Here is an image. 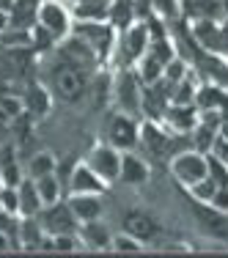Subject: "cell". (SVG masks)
<instances>
[{"instance_id": "4", "label": "cell", "mask_w": 228, "mask_h": 258, "mask_svg": "<svg viewBox=\"0 0 228 258\" xmlns=\"http://www.w3.org/2000/svg\"><path fill=\"white\" fill-rule=\"evenodd\" d=\"M61 60L88 75V72H94V69H96V63H99V55H96L94 47L85 44V41L80 39V36L72 33L69 39H66L64 44H61Z\"/></svg>"}, {"instance_id": "2", "label": "cell", "mask_w": 228, "mask_h": 258, "mask_svg": "<svg viewBox=\"0 0 228 258\" xmlns=\"http://www.w3.org/2000/svg\"><path fill=\"white\" fill-rule=\"evenodd\" d=\"M140 138V126L129 113H116L107 121V143L116 146L119 151H132Z\"/></svg>"}, {"instance_id": "30", "label": "cell", "mask_w": 228, "mask_h": 258, "mask_svg": "<svg viewBox=\"0 0 228 258\" xmlns=\"http://www.w3.org/2000/svg\"><path fill=\"white\" fill-rule=\"evenodd\" d=\"M0 44L9 47V50H20V47H30V36L28 33H3Z\"/></svg>"}, {"instance_id": "34", "label": "cell", "mask_w": 228, "mask_h": 258, "mask_svg": "<svg viewBox=\"0 0 228 258\" xmlns=\"http://www.w3.org/2000/svg\"><path fill=\"white\" fill-rule=\"evenodd\" d=\"M6 20H9V17H6V9H0V30L6 28Z\"/></svg>"}, {"instance_id": "8", "label": "cell", "mask_w": 228, "mask_h": 258, "mask_svg": "<svg viewBox=\"0 0 228 258\" xmlns=\"http://www.w3.org/2000/svg\"><path fill=\"white\" fill-rule=\"evenodd\" d=\"M124 231L132 233L135 239H140V242L146 244V242H154V239L159 236V223L149 212H143V209H132L124 217Z\"/></svg>"}, {"instance_id": "27", "label": "cell", "mask_w": 228, "mask_h": 258, "mask_svg": "<svg viewBox=\"0 0 228 258\" xmlns=\"http://www.w3.org/2000/svg\"><path fill=\"white\" fill-rule=\"evenodd\" d=\"M0 209H3V212H11V214H20V189L6 184V187L0 189Z\"/></svg>"}, {"instance_id": "15", "label": "cell", "mask_w": 228, "mask_h": 258, "mask_svg": "<svg viewBox=\"0 0 228 258\" xmlns=\"http://www.w3.org/2000/svg\"><path fill=\"white\" fill-rule=\"evenodd\" d=\"M138 143H143L146 151H149V154H154V157H162L165 151H168V138H165V132H162L157 124H154V121H146V124L140 126Z\"/></svg>"}, {"instance_id": "9", "label": "cell", "mask_w": 228, "mask_h": 258, "mask_svg": "<svg viewBox=\"0 0 228 258\" xmlns=\"http://www.w3.org/2000/svg\"><path fill=\"white\" fill-rule=\"evenodd\" d=\"M39 25L47 28L55 39H58V36H66V30H69V14H66V9L61 3L47 0L39 9Z\"/></svg>"}, {"instance_id": "16", "label": "cell", "mask_w": 228, "mask_h": 258, "mask_svg": "<svg viewBox=\"0 0 228 258\" xmlns=\"http://www.w3.org/2000/svg\"><path fill=\"white\" fill-rule=\"evenodd\" d=\"M165 121H168L170 126L176 129V132H190V129H195V110H193V104H179L174 102L168 107V113H165Z\"/></svg>"}, {"instance_id": "13", "label": "cell", "mask_w": 228, "mask_h": 258, "mask_svg": "<svg viewBox=\"0 0 228 258\" xmlns=\"http://www.w3.org/2000/svg\"><path fill=\"white\" fill-rule=\"evenodd\" d=\"M80 239H83V244L91 250H107L110 242H113L107 225L99 223V217L88 220V223H80Z\"/></svg>"}, {"instance_id": "25", "label": "cell", "mask_w": 228, "mask_h": 258, "mask_svg": "<svg viewBox=\"0 0 228 258\" xmlns=\"http://www.w3.org/2000/svg\"><path fill=\"white\" fill-rule=\"evenodd\" d=\"M0 176H3V184H9V187H20V181L25 179L22 170H20V165L11 159V154H9V159L0 162Z\"/></svg>"}, {"instance_id": "19", "label": "cell", "mask_w": 228, "mask_h": 258, "mask_svg": "<svg viewBox=\"0 0 228 258\" xmlns=\"http://www.w3.org/2000/svg\"><path fill=\"white\" fill-rule=\"evenodd\" d=\"M33 181H36V189H39V198H41V204H44V206L58 204V201H61V181H58V176H55V173L41 176V179H33Z\"/></svg>"}, {"instance_id": "7", "label": "cell", "mask_w": 228, "mask_h": 258, "mask_svg": "<svg viewBox=\"0 0 228 258\" xmlns=\"http://www.w3.org/2000/svg\"><path fill=\"white\" fill-rule=\"evenodd\" d=\"M75 36H80L88 47H94L99 58H104L110 44H113V28L107 25V20H96V22H80L77 20Z\"/></svg>"}, {"instance_id": "17", "label": "cell", "mask_w": 228, "mask_h": 258, "mask_svg": "<svg viewBox=\"0 0 228 258\" xmlns=\"http://www.w3.org/2000/svg\"><path fill=\"white\" fill-rule=\"evenodd\" d=\"M22 102H25V113L44 115L47 110H50V104H52V96L47 94V88H41V85H30L28 94L22 96Z\"/></svg>"}, {"instance_id": "11", "label": "cell", "mask_w": 228, "mask_h": 258, "mask_svg": "<svg viewBox=\"0 0 228 258\" xmlns=\"http://www.w3.org/2000/svg\"><path fill=\"white\" fill-rule=\"evenodd\" d=\"M69 187L72 192H104L107 189V181L99 179V176L91 170L88 162H80L75 170H72V179H69Z\"/></svg>"}, {"instance_id": "26", "label": "cell", "mask_w": 228, "mask_h": 258, "mask_svg": "<svg viewBox=\"0 0 228 258\" xmlns=\"http://www.w3.org/2000/svg\"><path fill=\"white\" fill-rule=\"evenodd\" d=\"M195 33H198V39L203 41V44L209 41L212 47H220V41H223V30H217V25H214V22H209V20H201Z\"/></svg>"}, {"instance_id": "20", "label": "cell", "mask_w": 228, "mask_h": 258, "mask_svg": "<svg viewBox=\"0 0 228 258\" xmlns=\"http://www.w3.org/2000/svg\"><path fill=\"white\" fill-rule=\"evenodd\" d=\"M55 173V157L47 154V151H39L28 159V176L30 179H41V176Z\"/></svg>"}, {"instance_id": "10", "label": "cell", "mask_w": 228, "mask_h": 258, "mask_svg": "<svg viewBox=\"0 0 228 258\" xmlns=\"http://www.w3.org/2000/svg\"><path fill=\"white\" fill-rule=\"evenodd\" d=\"M66 204L77 217V223H88V220H96L102 214V201L96 192H72V198Z\"/></svg>"}, {"instance_id": "14", "label": "cell", "mask_w": 228, "mask_h": 258, "mask_svg": "<svg viewBox=\"0 0 228 258\" xmlns=\"http://www.w3.org/2000/svg\"><path fill=\"white\" fill-rule=\"evenodd\" d=\"M20 217H39L41 212V198H39V189H36V181L30 179H22L20 181Z\"/></svg>"}, {"instance_id": "28", "label": "cell", "mask_w": 228, "mask_h": 258, "mask_svg": "<svg viewBox=\"0 0 228 258\" xmlns=\"http://www.w3.org/2000/svg\"><path fill=\"white\" fill-rule=\"evenodd\" d=\"M206 168H209V176L220 184V187H228V168L223 165V159L217 157H206Z\"/></svg>"}, {"instance_id": "31", "label": "cell", "mask_w": 228, "mask_h": 258, "mask_svg": "<svg viewBox=\"0 0 228 258\" xmlns=\"http://www.w3.org/2000/svg\"><path fill=\"white\" fill-rule=\"evenodd\" d=\"M209 206H212L214 212H220V214H228V187H217V192L212 195Z\"/></svg>"}, {"instance_id": "24", "label": "cell", "mask_w": 228, "mask_h": 258, "mask_svg": "<svg viewBox=\"0 0 228 258\" xmlns=\"http://www.w3.org/2000/svg\"><path fill=\"white\" fill-rule=\"evenodd\" d=\"M217 187H220V184L214 181L212 176H206V179L195 181L193 187H190V192H193L195 201H201V204H209V201H212V195L217 192Z\"/></svg>"}, {"instance_id": "12", "label": "cell", "mask_w": 228, "mask_h": 258, "mask_svg": "<svg viewBox=\"0 0 228 258\" xmlns=\"http://www.w3.org/2000/svg\"><path fill=\"white\" fill-rule=\"evenodd\" d=\"M119 179L124 184H132V187L146 184L149 181V165H146V159H140L132 151H121V176Z\"/></svg>"}, {"instance_id": "33", "label": "cell", "mask_w": 228, "mask_h": 258, "mask_svg": "<svg viewBox=\"0 0 228 258\" xmlns=\"http://www.w3.org/2000/svg\"><path fill=\"white\" fill-rule=\"evenodd\" d=\"M6 250H11V239L6 231H0V253H6Z\"/></svg>"}, {"instance_id": "5", "label": "cell", "mask_w": 228, "mask_h": 258, "mask_svg": "<svg viewBox=\"0 0 228 258\" xmlns=\"http://www.w3.org/2000/svg\"><path fill=\"white\" fill-rule=\"evenodd\" d=\"M170 170H174V176L182 184H187V187H193L195 181L206 179L209 176V168H206V154L198 149L193 151H184V154H179L174 159V165H170Z\"/></svg>"}, {"instance_id": "23", "label": "cell", "mask_w": 228, "mask_h": 258, "mask_svg": "<svg viewBox=\"0 0 228 258\" xmlns=\"http://www.w3.org/2000/svg\"><path fill=\"white\" fill-rule=\"evenodd\" d=\"M110 247L116 250V253H140V250H143V242H140V239H135L132 233H119V236H113V242H110Z\"/></svg>"}, {"instance_id": "29", "label": "cell", "mask_w": 228, "mask_h": 258, "mask_svg": "<svg viewBox=\"0 0 228 258\" xmlns=\"http://www.w3.org/2000/svg\"><path fill=\"white\" fill-rule=\"evenodd\" d=\"M162 80H168V83H182L184 80V63L179 58H170L168 63H165V69H162Z\"/></svg>"}, {"instance_id": "1", "label": "cell", "mask_w": 228, "mask_h": 258, "mask_svg": "<svg viewBox=\"0 0 228 258\" xmlns=\"http://www.w3.org/2000/svg\"><path fill=\"white\" fill-rule=\"evenodd\" d=\"M52 88L64 102H80L88 91V75L61 60V66L55 69V77H52Z\"/></svg>"}, {"instance_id": "21", "label": "cell", "mask_w": 228, "mask_h": 258, "mask_svg": "<svg viewBox=\"0 0 228 258\" xmlns=\"http://www.w3.org/2000/svg\"><path fill=\"white\" fill-rule=\"evenodd\" d=\"M107 6L104 3H77L75 17L80 22H96V20H107Z\"/></svg>"}, {"instance_id": "35", "label": "cell", "mask_w": 228, "mask_h": 258, "mask_svg": "<svg viewBox=\"0 0 228 258\" xmlns=\"http://www.w3.org/2000/svg\"><path fill=\"white\" fill-rule=\"evenodd\" d=\"M9 6H11V0H0V9H6V11H9Z\"/></svg>"}, {"instance_id": "18", "label": "cell", "mask_w": 228, "mask_h": 258, "mask_svg": "<svg viewBox=\"0 0 228 258\" xmlns=\"http://www.w3.org/2000/svg\"><path fill=\"white\" fill-rule=\"evenodd\" d=\"M149 28L143 25V22H138V25H132L127 30V52L132 55V58H140L146 50H149Z\"/></svg>"}, {"instance_id": "22", "label": "cell", "mask_w": 228, "mask_h": 258, "mask_svg": "<svg viewBox=\"0 0 228 258\" xmlns=\"http://www.w3.org/2000/svg\"><path fill=\"white\" fill-rule=\"evenodd\" d=\"M0 113H3V118H20V115L25 113V102H22V96L0 91Z\"/></svg>"}, {"instance_id": "32", "label": "cell", "mask_w": 228, "mask_h": 258, "mask_svg": "<svg viewBox=\"0 0 228 258\" xmlns=\"http://www.w3.org/2000/svg\"><path fill=\"white\" fill-rule=\"evenodd\" d=\"M165 253H193V247H190L187 242H174V244H165Z\"/></svg>"}, {"instance_id": "6", "label": "cell", "mask_w": 228, "mask_h": 258, "mask_svg": "<svg viewBox=\"0 0 228 258\" xmlns=\"http://www.w3.org/2000/svg\"><path fill=\"white\" fill-rule=\"evenodd\" d=\"M85 162H88L91 170H94L99 179H104L107 184H113L121 176V151L116 149V146H110V143L96 146V149L88 154Z\"/></svg>"}, {"instance_id": "3", "label": "cell", "mask_w": 228, "mask_h": 258, "mask_svg": "<svg viewBox=\"0 0 228 258\" xmlns=\"http://www.w3.org/2000/svg\"><path fill=\"white\" fill-rule=\"evenodd\" d=\"M39 223L44 233L50 236H58V233H75L77 231V217L72 214L69 204H50V206H41L39 212Z\"/></svg>"}]
</instances>
